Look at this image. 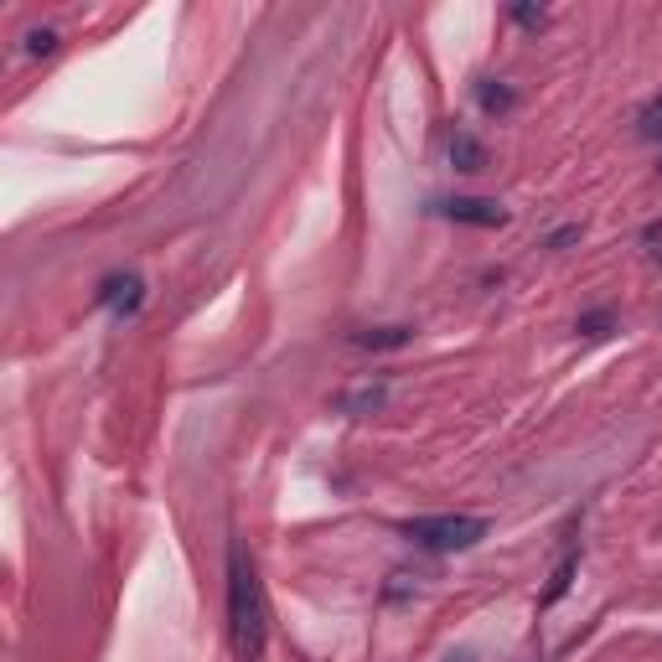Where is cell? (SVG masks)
Here are the masks:
<instances>
[{"label": "cell", "instance_id": "15", "mask_svg": "<svg viewBox=\"0 0 662 662\" xmlns=\"http://www.w3.org/2000/svg\"><path fill=\"white\" fill-rule=\"evenodd\" d=\"M642 238H647V244H652V259H662V228H657V223H652V228H647V233H642Z\"/></svg>", "mask_w": 662, "mask_h": 662}, {"label": "cell", "instance_id": "2", "mask_svg": "<svg viewBox=\"0 0 662 662\" xmlns=\"http://www.w3.org/2000/svg\"><path fill=\"white\" fill-rule=\"evenodd\" d=\"M487 528H492L487 518H471V513H440V518L404 523V533L419 549H430V554H466V549H476L481 538H487Z\"/></svg>", "mask_w": 662, "mask_h": 662}, {"label": "cell", "instance_id": "12", "mask_svg": "<svg viewBox=\"0 0 662 662\" xmlns=\"http://www.w3.org/2000/svg\"><path fill=\"white\" fill-rule=\"evenodd\" d=\"M47 52H57V32H26V57H47Z\"/></svg>", "mask_w": 662, "mask_h": 662}, {"label": "cell", "instance_id": "3", "mask_svg": "<svg viewBox=\"0 0 662 662\" xmlns=\"http://www.w3.org/2000/svg\"><path fill=\"white\" fill-rule=\"evenodd\" d=\"M435 213H445L450 223H466V228H502L507 223V207L497 197H450V202H435Z\"/></svg>", "mask_w": 662, "mask_h": 662}, {"label": "cell", "instance_id": "13", "mask_svg": "<svg viewBox=\"0 0 662 662\" xmlns=\"http://www.w3.org/2000/svg\"><path fill=\"white\" fill-rule=\"evenodd\" d=\"M513 21H518V26H528V32H538V26L549 21V11H538V6H513Z\"/></svg>", "mask_w": 662, "mask_h": 662}, {"label": "cell", "instance_id": "6", "mask_svg": "<svg viewBox=\"0 0 662 662\" xmlns=\"http://www.w3.org/2000/svg\"><path fill=\"white\" fill-rule=\"evenodd\" d=\"M450 166L456 171H481L487 166V145H481L476 135H466V130H456L450 135Z\"/></svg>", "mask_w": 662, "mask_h": 662}, {"label": "cell", "instance_id": "7", "mask_svg": "<svg viewBox=\"0 0 662 662\" xmlns=\"http://www.w3.org/2000/svg\"><path fill=\"white\" fill-rule=\"evenodd\" d=\"M476 99H481V109H487V114H513L518 109V88H507L497 78H481L476 83Z\"/></svg>", "mask_w": 662, "mask_h": 662}, {"label": "cell", "instance_id": "1", "mask_svg": "<svg viewBox=\"0 0 662 662\" xmlns=\"http://www.w3.org/2000/svg\"><path fill=\"white\" fill-rule=\"evenodd\" d=\"M228 642L238 662H254L269 642V606L259 569L244 554V544H228Z\"/></svg>", "mask_w": 662, "mask_h": 662}, {"label": "cell", "instance_id": "10", "mask_svg": "<svg viewBox=\"0 0 662 662\" xmlns=\"http://www.w3.org/2000/svg\"><path fill=\"white\" fill-rule=\"evenodd\" d=\"M637 135H642V140H662V94L642 104V114H637Z\"/></svg>", "mask_w": 662, "mask_h": 662}, {"label": "cell", "instance_id": "11", "mask_svg": "<svg viewBox=\"0 0 662 662\" xmlns=\"http://www.w3.org/2000/svg\"><path fill=\"white\" fill-rule=\"evenodd\" d=\"M611 326H616V311H611V306H600V311H585V316H580V331H585V337H606Z\"/></svg>", "mask_w": 662, "mask_h": 662}, {"label": "cell", "instance_id": "4", "mask_svg": "<svg viewBox=\"0 0 662 662\" xmlns=\"http://www.w3.org/2000/svg\"><path fill=\"white\" fill-rule=\"evenodd\" d=\"M140 300H145V285L135 275H109L99 285V306H114V316H135Z\"/></svg>", "mask_w": 662, "mask_h": 662}, {"label": "cell", "instance_id": "14", "mask_svg": "<svg viewBox=\"0 0 662 662\" xmlns=\"http://www.w3.org/2000/svg\"><path fill=\"white\" fill-rule=\"evenodd\" d=\"M580 238V223H569V228H554L549 233V249H564V244H575Z\"/></svg>", "mask_w": 662, "mask_h": 662}, {"label": "cell", "instance_id": "9", "mask_svg": "<svg viewBox=\"0 0 662 662\" xmlns=\"http://www.w3.org/2000/svg\"><path fill=\"white\" fill-rule=\"evenodd\" d=\"M569 580H575V554H564L559 559V569H554V580H549V590L544 595H538V606H554V600H564V590H569Z\"/></svg>", "mask_w": 662, "mask_h": 662}, {"label": "cell", "instance_id": "5", "mask_svg": "<svg viewBox=\"0 0 662 662\" xmlns=\"http://www.w3.org/2000/svg\"><path fill=\"white\" fill-rule=\"evenodd\" d=\"M414 331L409 326H368V331H352V347H368V352H394L409 347Z\"/></svg>", "mask_w": 662, "mask_h": 662}, {"label": "cell", "instance_id": "8", "mask_svg": "<svg viewBox=\"0 0 662 662\" xmlns=\"http://www.w3.org/2000/svg\"><path fill=\"white\" fill-rule=\"evenodd\" d=\"M383 399H388V388L383 383H368V388H352V394H342L337 404L347 414H373V409H383Z\"/></svg>", "mask_w": 662, "mask_h": 662}]
</instances>
